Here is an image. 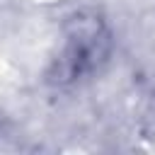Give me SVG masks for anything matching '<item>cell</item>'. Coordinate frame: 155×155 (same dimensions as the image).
<instances>
[{
    "mask_svg": "<svg viewBox=\"0 0 155 155\" xmlns=\"http://www.w3.org/2000/svg\"><path fill=\"white\" fill-rule=\"evenodd\" d=\"M97 17H78L75 27L65 41V51L58 65V75H68V78H78L85 70H92L97 65V61L107 58V46L109 39L102 29V22H94Z\"/></svg>",
    "mask_w": 155,
    "mask_h": 155,
    "instance_id": "6da1fadb",
    "label": "cell"
}]
</instances>
